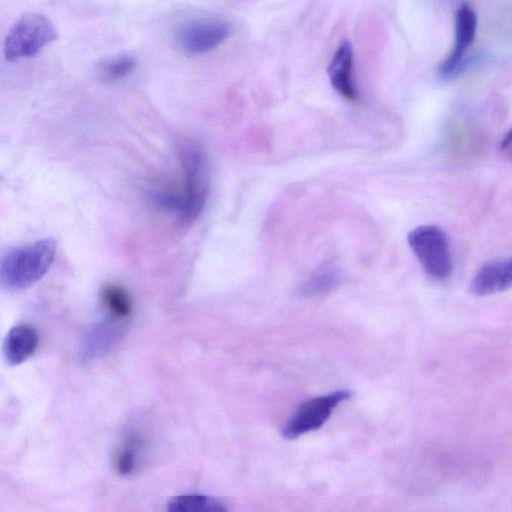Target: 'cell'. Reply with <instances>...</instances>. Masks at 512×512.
Listing matches in <instances>:
<instances>
[{"instance_id": "1", "label": "cell", "mask_w": 512, "mask_h": 512, "mask_svg": "<svg viewBox=\"0 0 512 512\" xmlns=\"http://www.w3.org/2000/svg\"><path fill=\"white\" fill-rule=\"evenodd\" d=\"M182 181L178 191L158 190L154 202L176 214L183 222H192L202 213L209 193V166L204 149L197 143L179 148Z\"/></svg>"}, {"instance_id": "10", "label": "cell", "mask_w": 512, "mask_h": 512, "mask_svg": "<svg viewBox=\"0 0 512 512\" xmlns=\"http://www.w3.org/2000/svg\"><path fill=\"white\" fill-rule=\"evenodd\" d=\"M38 345L39 335L31 325H16L4 338V359L9 366L22 364L36 352Z\"/></svg>"}, {"instance_id": "6", "label": "cell", "mask_w": 512, "mask_h": 512, "mask_svg": "<svg viewBox=\"0 0 512 512\" xmlns=\"http://www.w3.org/2000/svg\"><path fill=\"white\" fill-rule=\"evenodd\" d=\"M351 392L338 390L333 393L318 396L302 404L282 429V435L287 439L320 428L330 417L340 403L349 399Z\"/></svg>"}, {"instance_id": "15", "label": "cell", "mask_w": 512, "mask_h": 512, "mask_svg": "<svg viewBox=\"0 0 512 512\" xmlns=\"http://www.w3.org/2000/svg\"><path fill=\"white\" fill-rule=\"evenodd\" d=\"M137 463V448L135 443H130L124 447L116 457V469L121 475H129L136 467Z\"/></svg>"}, {"instance_id": "8", "label": "cell", "mask_w": 512, "mask_h": 512, "mask_svg": "<svg viewBox=\"0 0 512 512\" xmlns=\"http://www.w3.org/2000/svg\"><path fill=\"white\" fill-rule=\"evenodd\" d=\"M512 287V256L485 263L470 282V291L488 296Z\"/></svg>"}, {"instance_id": "4", "label": "cell", "mask_w": 512, "mask_h": 512, "mask_svg": "<svg viewBox=\"0 0 512 512\" xmlns=\"http://www.w3.org/2000/svg\"><path fill=\"white\" fill-rule=\"evenodd\" d=\"M408 244L425 272L433 279H447L452 259L446 234L437 226L422 225L411 230Z\"/></svg>"}, {"instance_id": "5", "label": "cell", "mask_w": 512, "mask_h": 512, "mask_svg": "<svg viewBox=\"0 0 512 512\" xmlns=\"http://www.w3.org/2000/svg\"><path fill=\"white\" fill-rule=\"evenodd\" d=\"M230 32L231 26L226 20L215 16H202L181 24L176 38L183 51L190 55H201L220 46Z\"/></svg>"}, {"instance_id": "7", "label": "cell", "mask_w": 512, "mask_h": 512, "mask_svg": "<svg viewBox=\"0 0 512 512\" xmlns=\"http://www.w3.org/2000/svg\"><path fill=\"white\" fill-rule=\"evenodd\" d=\"M477 30V15L474 9L463 4L455 16V42L451 52L439 66L442 77L455 75L461 66L463 56L472 44Z\"/></svg>"}, {"instance_id": "9", "label": "cell", "mask_w": 512, "mask_h": 512, "mask_svg": "<svg viewBox=\"0 0 512 512\" xmlns=\"http://www.w3.org/2000/svg\"><path fill=\"white\" fill-rule=\"evenodd\" d=\"M328 75L333 88L349 101L357 99L353 81V49L349 41H343L335 51L328 67Z\"/></svg>"}, {"instance_id": "14", "label": "cell", "mask_w": 512, "mask_h": 512, "mask_svg": "<svg viewBox=\"0 0 512 512\" xmlns=\"http://www.w3.org/2000/svg\"><path fill=\"white\" fill-rule=\"evenodd\" d=\"M135 67L136 60L133 56L119 55L103 61L97 68L104 80L114 82L128 76Z\"/></svg>"}, {"instance_id": "11", "label": "cell", "mask_w": 512, "mask_h": 512, "mask_svg": "<svg viewBox=\"0 0 512 512\" xmlns=\"http://www.w3.org/2000/svg\"><path fill=\"white\" fill-rule=\"evenodd\" d=\"M341 281V269L335 262H325L317 267L300 288V294L314 297L326 294Z\"/></svg>"}, {"instance_id": "16", "label": "cell", "mask_w": 512, "mask_h": 512, "mask_svg": "<svg viewBox=\"0 0 512 512\" xmlns=\"http://www.w3.org/2000/svg\"><path fill=\"white\" fill-rule=\"evenodd\" d=\"M500 150L512 157V128L505 134L500 143Z\"/></svg>"}, {"instance_id": "3", "label": "cell", "mask_w": 512, "mask_h": 512, "mask_svg": "<svg viewBox=\"0 0 512 512\" xmlns=\"http://www.w3.org/2000/svg\"><path fill=\"white\" fill-rule=\"evenodd\" d=\"M57 38V29L48 17L40 13H26L7 34L3 45L4 57L9 62L33 57Z\"/></svg>"}, {"instance_id": "13", "label": "cell", "mask_w": 512, "mask_h": 512, "mask_svg": "<svg viewBox=\"0 0 512 512\" xmlns=\"http://www.w3.org/2000/svg\"><path fill=\"white\" fill-rule=\"evenodd\" d=\"M104 307L116 320H125L132 313V301L128 291L121 285L110 283L101 290Z\"/></svg>"}, {"instance_id": "2", "label": "cell", "mask_w": 512, "mask_h": 512, "mask_svg": "<svg viewBox=\"0 0 512 512\" xmlns=\"http://www.w3.org/2000/svg\"><path fill=\"white\" fill-rule=\"evenodd\" d=\"M56 242L44 238L9 250L1 259L0 283L8 291H21L38 282L51 267Z\"/></svg>"}, {"instance_id": "12", "label": "cell", "mask_w": 512, "mask_h": 512, "mask_svg": "<svg viewBox=\"0 0 512 512\" xmlns=\"http://www.w3.org/2000/svg\"><path fill=\"white\" fill-rule=\"evenodd\" d=\"M169 512H225L227 507L220 500L196 493H187L173 497L167 503Z\"/></svg>"}]
</instances>
